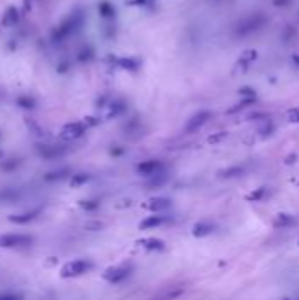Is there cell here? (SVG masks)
<instances>
[{"label":"cell","instance_id":"cell-3","mask_svg":"<svg viewBox=\"0 0 299 300\" xmlns=\"http://www.w3.org/2000/svg\"><path fill=\"white\" fill-rule=\"evenodd\" d=\"M130 274H132V267L130 265H118V267H109L102 274V278L108 282H111V284H120L125 279H129Z\"/></svg>","mask_w":299,"mask_h":300},{"label":"cell","instance_id":"cell-19","mask_svg":"<svg viewBox=\"0 0 299 300\" xmlns=\"http://www.w3.org/2000/svg\"><path fill=\"white\" fill-rule=\"evenodd\" d=\"M297 186H299V181H297Z\"/></svg>","mask_w":299,"mask_h":300},{"label":"cell","instance_id":"cell-11","mask_svg":"<svg viewBox=\"0 0 299 300\" xmlns=\"http://www.w3.org/2000/svg\"><path fill=\"white\" fill-rule=\"evenodd\" d=\"M267 188H264V186H260V188H257V190H253L252 193H248L246 195V200H250V202H262L264 198L267 196Z\"/></svg>","mask_w":299,"mask_h":300},{"label":"cell","instance_id":"cell-8","mask_svg":"<svg viewBox=\"0 0 299 300\" xmlns=\"http://www.w3.org/2000/svg\"><path fill=\"white\" fill-rule=\"evenodd\" d=\"M169 208H171V200L164 198V196L152 198V200H150V204H148V209H150V211H153L155 214H164V212H166Z\"/></svg>","mask_w":299,"mask_h":300},{"label":"cell","instance_id":"cell-16","mask_svg":"<svg viewBox=\"0 0 299 300\" xmlns=\"http://www.w3.org/2000/svg\"><path fill=\"white\" fill-rule=\"evenodd\" d=\"M243 174V167H231L227 170H222L220 172V178H234V176Z\"/></svg>","mask_w":299,"mask_h":300},{"label":"cell","instance_id":"cell-17","mask_svg":"<svg viewBox=\"0 0 299 300\" xmlns=\"http://www.w3.org/2000/svg\"><path fill=\"white\" fill-rule=\"evenodd\" d=\"M0 300H25V298H23V295H20V293L4 292V293H0Z\"/></svg>","mask_w":299,"mask_h":300},{"label":"cell","instance_id":"cell-13","mask_svg":"<svg viewBox=\"0 0 299 300\" xmlns=\"http://www.w3.org/2000/svg\"><path fill=\"white\" fill-rule=\"evenodd\" d=\"M67 170H55V172H50V174L46 176V181L48 182H57V181H62V179L67 178Z\"/></svg>","mask_w":299,"mask_h":300},{"label":"cell","instance_id":"cell-18","mask_svg":"<svg viewBox=\"0 0 299 300\" xmlns=\"http://www.w3.org/2000/svg\"><path fill=\"white\" fill-rule=\"evenodd\" d=\"M288 300V298H287ZM290 300H299V298H290Z\"/></svg>","mask_w":299,"mask_h":300},{"label":"cell","instance_id":"cell-7","mask_svg":"<svg viewBox=\"0 0 299 300\" xmlns=\"http://www.w3.org/2000/svg\"><path fill=\"white\" fill-rule=\"evenodd\" d=\"M216 230V225L211 222H199L194 225V228H192V236L194 237H206V236H211L213 232Z\"/></svg>","mask_w":299,"mask_h":300},{"label":"cell","instance_id":"cell-1","mask_svg":"<svg viewBox=\"0 0 299 300\" xmlns=\"http://www.w3.org/2000/svg\"><path fill=\"white\" fill-rule=\"evenodd\" d=\"M94 264L87 258H78V260H72V262H67V264L62 267L60 270V276L65 279L69 278H80V276L87 274V272L92 270Z\"/></svg>","mask_w":299,"mask_h":300},{"label":"cell","instance_id":"cell-4","mask_svg":"<svg viewBox=\"0 0 299 300\" xmlns=\"http://www.w3.org/2000/svg\"><path fill=\"white\" fill-rule=\"evenodd\" d=\"M137 172L144 178H155V176L166 174V168H164V164L159 160H148L143 162V164L137 165Z\"/></svg>","mask_w":299,"mask_h":300},{"label":"cell","instance_id":"cell-2","mask_svg":"<svg viewBox=\"0 0 299 300\" xmlns=\"http://www.w3.org/2000/svg\"><path fill=\"white\" fill-rule=\"evenodd\" d=\"M34 242L32 236L27 234H4L0 236V248H25Z\"/></svg>","mask_w":299,"mask_h":300},{"label":"cell","instance_id":"cell-10","mask_svg":"<svg viewBox=\"0 0 299 300\" xmlns=\"http://www.w3.org/2000/svg\"><path fill=\"white\" fill-rule=\"evenodd\" d=\"M141 246L148 251H162L166 248V242L162 239H157V237H146V239L141 240Z\"/></svg>","mask_w":299,"mask_h":300},{"label":"cell","instance_id":"cell-15","mask_svg":"<svg viewBox=\"0 0 299 300\" xmlns=\"http://www.w3.org/2000/svg\"><path fill=\"white\" fill-rule=\"evenodd\" d=\"M80 206L85 211H97V209L101 208V202H99V200H81Z\"/></svg>","mask_w":299,"mask_h":300},{"label":"cell","instance_id":"cell-12","mask_svg":"<svg viewBox=\"0 0 299 300\" xmlns=\"http://www.w3.org/2000/svg\"><path fill=\"white\" fill-rule=\"evenodd\" d=\"M88 181H90V176L88 174H74L71 178V186L72 188H81V186L87 184Z\"/></svg>","mask_w":299,"mask_h":300},{"label":"cell","instance_id":"cell-5","mask_svg":"<svg viewBox=\"0 0 299 300\" xmlns=\"http://www.w3.org/2000/svg\"><path fill=\"white\" fill-rule=\"evenodd\" d=\"M169 222L166 214H153V216H146L143 222L139 223L141 230H152V228H159V226L166 225Z\"/></svg>","mask_w":299,"mask_h":300},{"label":"cell","instance_id":"cell-9","mask_svg":"<svg viewBox=\"0 0 299 300\" xmlns=\"http://www.w3.org/2000/svg\"><path fill=\"white\" fill-rule=\"evenodd\" d=\"M295 223H297L295 216L287 214V212H280V214H276V218L273 220L274 228H287V226H292L295 225Z\"/></svg>","mask_w":299,"mask_h":300},{"label":"cell","instance_id":"cell-14","mask_svg":"<svg viewBox=\"0 0 299 300\" xmlns=\"http://www.w3.org/2000/svg\"><path fill=\"white\" fill-rule=\"evenodd\" d=\"M181 293H183V288L173 290V292H171V290H167V292H164L162 295H159L157 298H159V300H174L176 296H180ZM157 298H155V300H157Z\"/></svg>","mask_w":299,"mask_h":300},{"label":"cell","instance_id":"cell-6","mask_svg":"<svg viewBox=\"0 0 299 300\" xmlns=\"http://www.w3.org/2000/svg\"><path fill=\"white\" fill-rule=\"evenodd\" d=\"M41 212H43V209L37 208V209H32V211H25V212H20V214L9 216V222L16 223V225H27V223L34 222Z\"/></svg>","mask_w":299,"mask_h":300},{"label":"cell","instance_id":"cell-20","mask_svg":"<svg viewBox=\"0 0 299 300\" xmlns=\"http://www.w3.org/2000/svg\"><path fill=\"white\" fill-rule=\"evenodd\" d=\"M285 300H287V298H285Z\"/></svg>","mask_w":299,"mask_h":300}]
</instances>
